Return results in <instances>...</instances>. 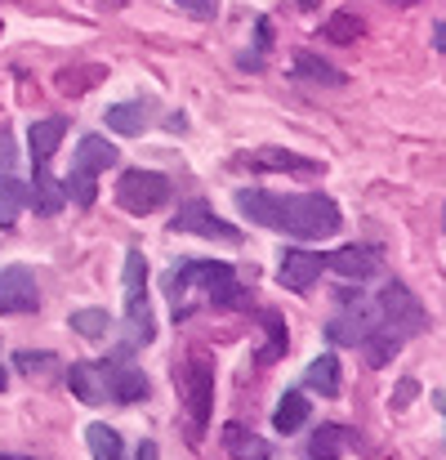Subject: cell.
Wrapping results in <instances>:
<instances>
[{"label":"cell","mask_w":446,"mask_h":460,"mask_svg":"<svg viewBox=\"0 0 446 460\" xmlns=\"http://www.w3.org/2000/svg\"><path fill=\"white\" fill-rule=\"evenodd\" d=\"M237 210L250 215L264 228H282L303 242H326L344 228V215L330 197L321 192H299V197H277L268 188H241L237 192Z\"/></svg>","instance_id":"obj_1"},{"label":"cell","mask_w":446,"mask_h":460,"mask_svg":"<svg viewBox=\"0 0 446 460\" xmlns=\"http://www.w3.org/2000/svg\"><path fill=\"white\" fill-rule=\"evenodd\" d=\"M165 296L174 305V317H192L197 313V300L214 308H246L250 296L246 287L237 282V273L228 264H206V260H188L179 269L165 273Z\"/></svg>","instance_id":"obj_2"},{"label":"cell","mask_w":446,"mask_h":460,"mask_svg":"<svg viewBox=\"0 0 446 460\" xmlns=\"http://www.w3.org/2000/svg\"><path fill=\"white\" fill-rule=\"evenodd\" d=\"M126 326H130V344L156 340V317L148 305V255L144 251H126Z\"/></svg>","instance_id":"obj_3"},{"label":"cell","mask_w":446,"mask_h":460,"mask_svg":"<svg viewBox=\"0 0 446 460\" xmlns=\"http://www.w3.org/2000/svg\"><path fill=\"white\" fill-rule=\"evenodd\" d=\"M179 389H183V411L192 425V438L206 429L210 420V402H214V362L206 353H192L179 371Z\"/></svg>","instance_id":"obj_4"},{"label":"cell","mask_w":446,"mask_h":460,"mask_svg":"<svg viewBox=\"0 0 446 460\" xmlns=\"http://www.w3.org/2000/svg\"><path fill=\"white\" fill-rule=\"evenodd\" d=\"M375 313L384 317V326H393L402 340L407 335H424L429 331V308L415 300V291H407L402 282H389L384 291H380V305Z\"/></svg>","instance_id":"obj_5"},{"label":"cell","mask_w":446,"mask_h":460,"mask_svg":"<svg viewBox=\"0 0 446 460\" xmlns=\"http://www.w3.org/2000/svg\"><path fill=\"white\" fill-rule=\"evenodd\" d=\"M117 201L130 215H152L170 201V179L156 174V170H126L121 183H117Z\"/></svg>","instance_id":"obj_6"},{"label":"cell","mask_w":446,"mask_h":460,"mask_svg":"<svg viewBox=\"0 0 446 460\" xmlns=\"http://www.w3.org/2000/svg\"><path fill=\"white\" fill-rule=\"evenodd\" d=\"M170 228H174V233H197V237H206V242H223V246H237V242H241V228L223 224L206 201H183L179 215L170 219Z\"/></svg>","instance_id":"obj_7"},{"label":"cell","mask_w":446,"mask_h":460,"mask_svg":"<svg viewBox=\"0 0 446 460\" xmlns=\"http://www.w3.org/2000/svg\"><path fill=\"white\" fill-rule=\"evenodd\" d=\"M344 305L348 308L330 317L326 335H330V344H335V349H357V344L366 340V331L375 326V308L366 305L357 291H348V296H344Z\"/></svg>","instance_id":"obj_8"},{"label":"cell","mask_w":446,"mask_h":460,"mask_svg":"<svg viewBox=\"0 0 446 460\" xmlns=\"http://www.w3.org/2000/svg\"><path fill=\"white\" fill-rule=\"evenodd\" d=\"M99 371H103V385H108V398L112 402H144L148 398V376L126 358V353H117V358H103L99 362Z\"/></svg>","instance_id":"obj_9"},{"label":"cell","mask_w":446,"mask_h":460,"mask_svg":"<svg viewBox=\"0 0 446 460\" xmlns=\"http://www.w3.org/2000/svg\"><path fill=\"white\" fill-rule=\"evenodd\" d=\"M36 308H40V287H36L31 269H22V264L0 269V317L36 313Z\"/></svg>","instance_id":"obj_10"},{"label":"cell","mask_w":446,"mask_h":460,"mask_svg":"<svg viewBox=\"0 0 446 460\" xmlns=\"http://www.w3.org/2000/svg\"><path fill=\"white\" fill-rule=\"evenodd\" d=\"M321 269H326V255H317V251H282V269H277V282L286 287V291H308L317 278H321Z\"/></svg>","instance_id":"obj_11"},{"label":"cell","mask_w":446,"mask_h":460,"mask_svg":"<svg viewBox=\"0 0 446 460\" xmlns=\"http://www.w3.org/2000/svg\"><path fill=\"white\" fill-rule=\"evenodd\" d=\"M326 269H335V273L348 278V282H366V278L380 273V255H375L371 246H344V251L326 255Z\"/></svg>","instance_id":"obj_12"},{"label":"cell","mask_w":446,"mask_h":460,"mask_svg":"<svg viewBox=\"0 0 446 460\" xmlns=\"http://www.w3.org/2000/svg\"><path fill=\"white\" fill-rule=\"evenodd\" d=\"M117 161H121V153H117V148H112V144H108L103 135H85V139L76 144L72 170H76V174H90V179H94V174H103V170H108V165H117Z\"/></svg>","instance_id":"obj_13"},{"label":"cell","mask_w":446,"mask_h":460,"mask_svg":"<svg viewBox=\"0 0 446 460\" xmlns=\"http://www.w3.org/2000/svg\"><path fill=\"white\" fill-rule=\"evenodd\" d=\"M67 385H72V394H76L85 407L108 402V385H103L99 362H72V367H67Z\"/></svg>","instance_id":"obj_14"},{"label":"cell","mask_w":446,"mask_h":460,"mask_svg":"<svg viewBox=\"0 0 446 460\" xmlns=\"http://www.w3.org/2000/svg\"><path fill=\"white\" fill-rule=\"evenodd\" d=\"M357 447V434L344 429V425H321L312 438H308V456L312 460H339Z\"/></svg>","instance_id":"obj_15"},{"label":"cell","mask_w":446,"mask_h":460,"mask_svg":"<svg viewBox=\"0 0 446 460\" xmlns=\"http://www.w3.org/2000/svg\"><path fill=\"white\" fill-rule=\"evenodd\" d=\"M27 201L36 206V215H58V210L67 206V197H63V183L49 174V161H45V165H36V188L27 192Z\"/></svg>","instance_id":"obj_16"},{"label":"cell","mask_w":446,"mask_h":460,"mask_svg":"<svg viewBox=\"0 0 446 460\" xmlns=\"http://www.w3.org/2000/svg\"><path fill=\"white\" fill-rule=\"evenodd\" d=\"M362 349H366V362L371 367H389L398 353H402V335L393 331V326H384V322H375L371 331H366V340H362Z\"/></svg>","instance_id":"obj_17"},{"label":"cell","mask_w":446,"mask_h":460,"mask_svg":"<svg viewBox=\"0 0 446 460\" xmlns=\"http://www.w3.org/2000/svg\"><path fill=\"white\" fill-rule=\"evenodd\" d=\"M63 135H67V121H63V117L36 121V126H31V135H27V144H31V161H36V165H45L49 156L58 153Z\"/></svg>","instance_id":"obj_18"},{"label":"cell","mask_w":446,"mask_h":460,"mask_svg":"<svg viewBox=\"0 0 446 460\" xmlns=\"http://www.w3.org/2000/svg\"><path fill=\"white\" fill-rule=\"evenodd\" d=\"M223 452L232 460H273V447L255 434H246L241 425H223Z\"/></svg>","instance_id":"obj_19"},{"label":"cell","mask_w":446,"mask_h":460,"mask_svg":"<svg viewBox=\"0 0 446 460\" xmlns=\"http://www.w3.org/2000/svg\"><path fill=\"white\" fill-rule=\"evenodd\" d=\"M303 385H308V389H317L321 398H335V394H339V358H335V353L312 358V362H308V371H303Z\"/></svg>","instance_id":"obj_20"},{"label":"cell","mask_w":446,"mask_h":460,"mask_svg":"<svg viewBox=\"0 0 446 460\" xmlns=\"http://www.w3.org/2000/svg\"><path fill=\"white\" fill-rule=\"evenodd\" d=\"M148 121H152L148 103H117V108H108V130H117V135H144Z\"/></svg>","instance_id":"obj_21"},{"label":"cell","mask_w":446,"mask_h":460,"mask_svg":"<svg viewBox=\"0 0 446 460\" xmlns=\"http://www.w3.org/2000/svg\"><path fill=\"white\" fill-rule=\"evenodd\" d=\"M308 411H312V402L303 398V394H286L282 402H277V411H273V429L277 434H295L308 425Z\"/></svg>","instance_id":"obj_22"},{"label":"cell","mask_w":446,"mask_h":460,"mask_svg":"<svg viewBox=\"0 0 446 460\" xmlns=\"http://www.w3.org/2000/svg\"><path fill=\"white\" fill-rule=\"evenodd\" d=\"M85 443H90L94 460H126L121 434H117L112 425H90V429H85Z\"/></svg>","instance_id":"obj_23"},{"label":"cell","mask_w":446,"mask_h":460,"mask_svg":"<svg viewBox=\"0 0 446 460\" xmlns=\"http://www.w3.org/2000/svg\"><path fill=\"white\" fill-rule=\"evenodd\" d=\"M22 206H27V188L4 170V174H0V228H9V224L18 219V210H22Z\"/></svg>","instance_id":"obj_24"},{"label":"cell","mask_w":446,"mask_h":460,"mask_svg":"<svg viewBox=\"0 0 446 460\" xmlns=\"http://www.w3.org/2000/svg\"><path fill=\"white\" fill-rule=\"evenodd\" d=\"M250 165H255V170H303V174H312V170H317L312 161L286 153V148H264V153L250 156Z\"/></svg>","instance_id":"obj_25"},{"label":"cell","mask_w":446,"mask_h":460,"mask_svg":"<svg viewBox=\"0 0 446 460\" xmlns=\"http://www.w3.org/2000/svg\"><path fill=\"white\" fill-rule=\"evenodd\" d=\"M295 72L312 85H344V72H335L330 63H321L317 54H295Z\"/></svg>","instance_id":"obj_26"},{"label":"cell","mask_w":446,"mask_h":460,"mask_svg":"<svg viewBox=\"0 0 446 460\" xmlns=\"http://www.w3.org/2000/svg\"><path fill=\"white\" fill-rule=\"evenodd\" d=\"M67 326H76V335H85V340H103L112 331V317L103 308H76Z\"/></svg>","instance_id":"obj_27"},{"label":"cell","mask_w":446,"mask_h":460,"mask_svg":"<svg viewBox=\"0 0 446 460\" xmlns=\"http://www.w3.org/2000/svg\"><path fill=\"white\" fill-rule=\"evenodd\" d=\"M264 331H268V344L255 353V362H277L286 353V322L277 313H264Z\"/></svg>","instance_id":"obj_28"},{"label":"cell","mask_w":446,"mask_h":460,"mask_svg":"<svg viewBox=\"0 0 446 460\" xmlns=\"http://www.w3.org/2000/svg\"><path fill=\"white\" fill-rule=\"evenodd\" d=\"M357 36H362V18H353V13H335L326 22V40H335V45H353Z\"/></svg>","instance_id":"obj_29"},{"label":"cell","mask_w":446,"mask_h":460,"mask_svg":"<svg viewBox=\"0 0 446 460\" xmlns=\"http://www.w3.org/2000/svg\"><path fill=\"white\" fill-rule=\"evenodd\" d=\"M63 197H72L76 206H94V179L90 174H67V183H63Z\"/></svg>","instance_id":"obj_30"},{"label":"cell","mask_w":446,"mask_h":460,"mask_svg":"<svg viewBox=\"0 0 446 460\" xmlns=\"http://www.w3.org/2000/svg\"><path fill=\"white\" fill-rule=\"evenodd\" d=\"M13 362H18V371H22V376H49V362H54V353H31V349H22Z\"/></svg>","instance_id":"obj_31"},{"label":"cell","mask_w":446,"mask_h":460,"mask_svg":"<svg viewBox=\"0 0 446 460\" xmlns=\"http://www.w3.org/2000/svg\"><path fill=\"white\" fill-rule=\"evenodd\" d=\"M179 9H188L192 18H214L219 13V0H179Z\"/></svg>","instance_id":"obj_32"},{"label":"cell","mask_w":446,"mask_h":460,"mask_svg":"<svg viewBox=\"0 0 446 460\" xmlns=\"http://www.w3.org/2000/svg\"><path fill=\"white\" fill-rule=\"evenodd\" d=\"M415 394H420V385H415V380H402V385H398V394H393V407H398V411H402V407H411V398H415Z\"/></svg>","instance_id":"obj_33"},{"label":"cell","mask_w":446,"mask_h":460,"mask_svg":"<svg viewBox=\"0 0 446 460\" xmlns=\"http://www.w3.org/2000/svg\"><path fill=\"white\" fill-rule=\"evenodd\" d=\"M13 139H9V130H0V170H9L13 165Z\"/></svg>","instance_id":"obj_34"},{"label":"cell","mask_w":446,"mask_h":460,"mask_svg":"<svg viewBox=\"0 0 446 460\" xmlns=\"http://www.w3.org/2000/svg\"><path fill=\"white\" fill-rule=\"evenodd\" d=\"M433 49H438V54L446 49V27L442 22H433Z\"/></svg>","instance_id":"obj_35"},{"label":"cell","mask_w":446,"mask_h":460,"mask_svg":"<svg viewBox=\"0 0 446 460\" xmlns=\"http://www.w3.org/2000/svg\"><path fill=\"white\" fill-rule=\"evenodd\" d=\"M139 460H156V443H144V447H139Z\"/></svg>","instance_id":"obj_36"},{"label":"cell","mask_w":446,"mask_h":460,"mask_svg":"<svg viewBox=\"0 0 446 460\" xmlns=\"http://www.w3.org/2000/svg\"><path fill=\"white\" fill-rule=\"evenodd\" d=\"M9 389V371H4V358H0V394Z\"/></svg>","instance_id":"obj_37"},{"label":"cell","mask_w":446,"mask_h":460,"mask_svg":"<svg viewBox=\"0 0 446 460\" xmlns=\"http://www.w3.org/2000/svg\"><path fill=\"white\" fill-rule=\"evenodd\" d=\"M0 460H31V456H0Z\"/></svg>","instance_id":"obj_38"},{"label":"cell","mask_w":446,"mask_h":460,"mask_svg":"<svg viewBox=\"0 0 446 460\" xmlns=\"http://www.w3.org/2000/svg\"><path fill=\"white\" fill-rule=\"evenodd\" d=\"M393 4H415V0H393Z\"/></svg>","instance_id":"obj_39"}]
</instances>
